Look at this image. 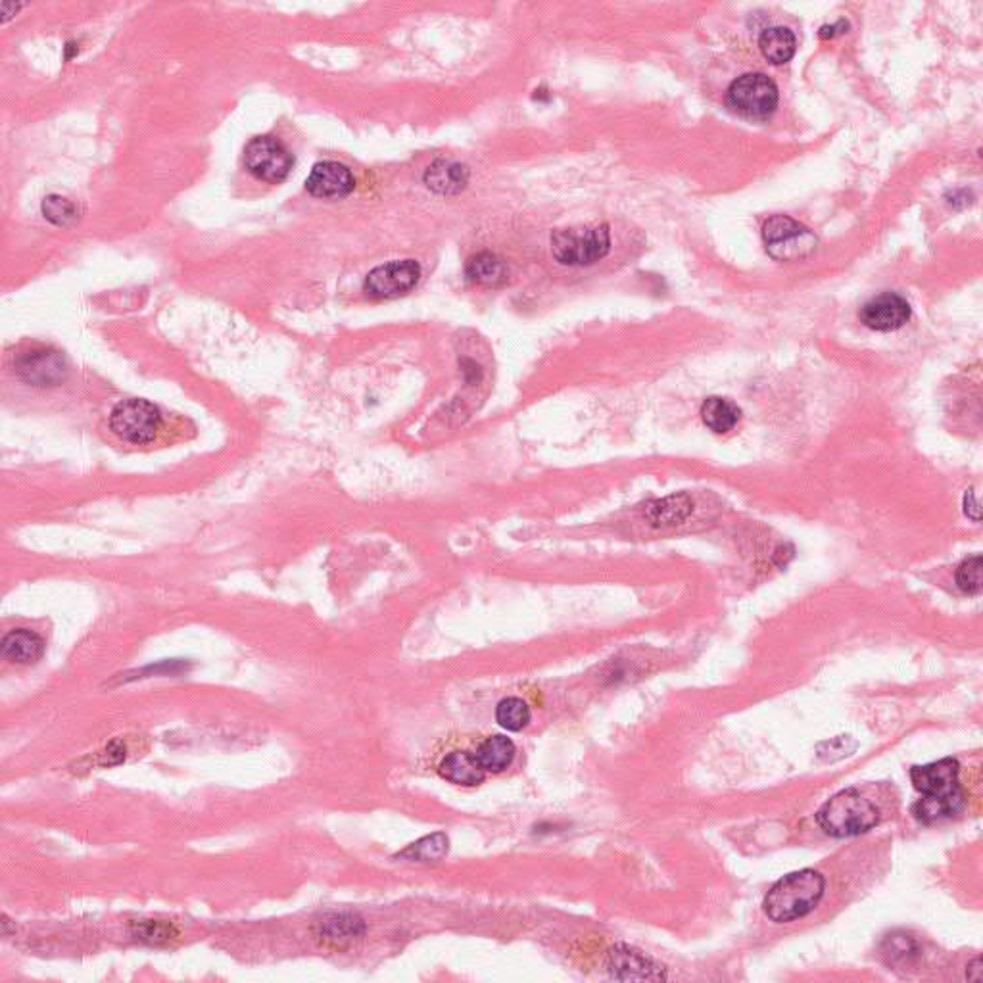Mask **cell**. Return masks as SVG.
Here are the masks:
<instances>
[{"label": "cell", "instance_id": "cell-6", "mask_svg": "<svg viewBox=\"0 0 983 983\" xmlns=\"http://www.w3.org/2000/svg\"><path fill=\"white\" fill-rule=\"evenodd\" d=\"M763 240L767 252L780 262H797L815 252L818 239L815 235L788 216H772L763 225Z\"/></svg>", "mask_w": 983, "mask_h": 983}, {"label": "cell", "instance_id": "cell-24", "mask_svg": "<svg viewBox=\"0 0 983 983\" xmlns=\"http://www.w3.org/2000/svg\"><path fill=\"white\" fill-rule=\"evenodd\" d=\"M530 719H532L530 707L527 701L519 697L502 699L496 707V722L507 732H521L523 728H527Z\"/></svg>", "mask_w": 983, "mask_h": 983}, {"label": "cell", "instance_id": "cell-5", "mask_svg": "<svg viewBox=\"0 0 983 983\" xmlns=\"http://www.w3.org/2000/svg\"><path fill=\"white\" fill-rule=\"evenodd\" d=\"M726 102L745 120H768L778 106V87L765 73H745L728 87Z\"/></svg>", "mask_w": 983, "mask_h": 983}, {"label": "cell", "instance_id": "cell-1", "mask_svg": "<svg viewBox=\"0 0 983 983\" xmlns=\"http://www.w3.org/2000/svg\"><path fill=\"white\" fill-rule=\"evenodd\" d=\"M959 774V761L951 757L911 768L912 786L922 795L912 807V815L918 822L934 824L964 811L968 797L960 786Z\"/></svg>", "mask_w": 983, "mask_h": 983}, {"label": "cell", "instance_id": "cell-10", "mask_svg": "<svg viewBox=\"0 0 983 983\" xmlns=\"http://www.w3.org/2000/svg\"><path fill=\"white\" fill-rule=\"evenodd\" d=\"M16 375L31 386H58L68 375L66 360L52 348L25 350L14 360Z\"/></svg>", "mask_w": 983, "mask_h": 983}, {"label": "cell", "instance_id": "cell-26", "mask_svg": "<svg viewBox=\"0 0 983 983\" xmlns=\"http://www.w3.org/2000/svg\"><path fill=\"white\" fill-rule=\"evenodd\" d=\"M41 210H43V216L47 217L48 221L56 227H68L77 219V206L73 204L72 200L58 196V194L47 196L43 200Z\"/></svg>", "mask_w": 983, "mask_h": 983}, {"label": "cell", "instance_id": "cell-3", "mask_svg": "<svg viewBox=\"0 0 983 983\" xmlns=\"http://www.w3.org/2000/svg\"><path fill=\"white\" fill-rule=\"evenodd\" d=\"M816 822L832 838H855L880 822V811L857 790H843L818 809Z\"/></svg>", "mask_w": 983, "mask_h": 983}, {"label": "cell", "instance_id": "cell-29", "mask_svg": "<svg viewBox=\"0 0 983 983\" xmlns=\"http://www.w3.org/2000/svg\"><path fill=\"white\" fill-rule=\"evenodd\" d=\"M461 371L465 375V381L469 384L480 383L482 379V371H480L479 365L473 360H461Z\"/></svg>", "mask_w": 983, "mask_h": 983}, {"label": "cell", "instance_id": "cell-20", "mask_svg": "<svg viewBox=\"0 0 983 983\" xmlns=\"http://www.w3.org/2000/svg\"><path fill=\"white\" fill-rule=\"evenodd\" d=\"M469 181V171L454 162H436L425 173L427 187L440 194H457L465 189Z\"/></svg>", "mask_w": 983, "mask_h": 983}, {"label": "cell", "instance_id": "cell-11", "mask_svg": "<svg viewBox=\"0 0 983 983\" xmlns=\"http://www.w3.org/2000/svg\"><path fill=\"white\" fill-rule=\"evenodd\" d=\"M607 970L615 980H623V982L667 980V972L661 964H657L642 951L628 945H615L607 953Z\"/></svg>", "mask_w": 983, "mask_h": 983}, {"label": "cell", "instance_id": "cell-18", "mask_svg": "<svg viewBox=\"0 0 983 983\" xmlns=\"http://www.w3.org/2000/svg\"><path fill=\"white\" fill-rule=\"evenodd\" d=\"M515 753H517V747L509 738L490 736L484 742H480L477 751H475V757L486 774L488 772L500 774V772H504L505 768L511 767Z\"/></svg>", "mask_w": 983, "mask_h": 983}, {"label": "cell", "instance_id": "cell-15", "mask_svg": "<svg viewBox=\"0 0 983 983\" xmlns=\"http://www.w3.org/2000/svg\"><path fill=\"white\" fill-rule=\"evenodd\" d=\"M438 774L450 782V784H456V786H465V788H473V786H479L484 782L486 778V772L482 770V767L475 757V751H454L450 755H446L440 765H438Z\"/></svg>", "mask_w": 983, "mask_h": 983}, {"label": "cell", "instance_id": "cell-21", "mask_svg": "<svg viewBox=\"0 0 983 983\" xmlns=\"http://www.w3.org/2000/svg\"><path fill=\"white\" fill-rule=\"evenodd\" d=\"M742 417V409L738 408L734 402L726 398H707L701 406V419L703 423L717 434H726L732 431Z\"/></svg>", "mask_w": 983, "mask_h": 983}, {"label": "cell", "instance_id": "cell-14", "mask_svg": "<svg viewBox=\"0 0 983 983\" xmlns=\"http://www.w3.org/2000/svg\"><path fill=\"white\" fill-rule=\"evenodd\" d=\"M356 187L352 171L338 162L315 164L306 181V189L315 198H344Z\"/></svg>", "mask_w": 983, "mask_h": 983}, {"label": "cell", "instance_id": "cell-9", "mask_svg": "<svg viewBox=\"0 0 983 983\" xmlns=\"http://www.w3.org/2000/svg\"><path fill=\"white\" fill-rule=\"evenodd\" d=\"M421 267L413 260L379 265L365 277L363 290L377 300H390L408 294L419 283Z\"/></svg>", "mask_w": 983, "mask_h": 983}, {"label": "cell", "instance_id": "cell-4", "mask_svg": "<svg viewBox=\"0 0 983 983\" xmlns=\"http://www.w3.org/2000/svg\"><path fill=\"white\" fill-rule=\"evenodd\" d=\"M611 250V235L607 225L598 227H567L552 235L553 258L563 265L584 267L603 260Z\"/></svg>", "mask_w": 983, "mask_h": 983}, {"label": "cell", "instance_id": "cell-25", "mask_svg": "<svg viewBox=\"0 0 983 983\" xmlns=\"http://www.w3.org/2000/svg\"><path fill=\"white\" fill-rule=\"evenodd\" d=\"M131 934L137 941H143L146 945L154 947H164L177 939V930L173 924L162 922V920H141L131 926Z\"/></svg>", "mask_w": 983, "mask_h": 983}, {"label": "cell", "instance_id": "cell-2", "mask_svg": "<svg viewBox=\"0 0 983 983\" xmlns=\"http://www.w3.org/2000/svg\"><path fill=\"white\" fill-rule=\"evenodd\" d=\"M826 880L820 872L805 868L778 880L765 897V912L776 924H786L815 911L824 897Z\"/></svg>", "mask_w": 983, "mask_h": 983}, {"label": "cell", "instance_id": "cell-28", "mask_svg": "<svg viewBox=\"0 0 983 983\" xmlns=\"http://www.w3.org/2000/svg\"><path fill=\"white\" fill-rule=\"evenodd\" d=\"M125 744L121 740H114L112 744H108V747L98 755V765L100 767H116V765H121L125 761Z\"/></svg>", "mask_w": 983, "mask_h": 983}, {"label": "cell", "instance_id": "cell-27", "mask_svg": "<svg viewBox=\"0 0 983 983\" xmlns=\"http://www.w3.org/2000/svg\"><path fill=\"white\" fill-rule=\"evenodd\" d=\"M957 586L966 594L982 592V555H972L964 559L957 569Z\"/></svg>", "mask_w": 983, "mask_h": 983}, {"label": "cell", "instance_id": "cell-23", "mask_svg": "<svg viewBox=\"0 0 983 983\" xmlns=\"http://www.w3.org/2000/svg\"><path fill=\"white\" fill-rule=\"evenodd\" d=\"M450 849V840L446 838V834L442 832H436V834H431V836H425L415 843H411L408 849H404L398 859H406V861H417V863H434V861H440Z\"/></svg>", "mask_w": 983, "mask_h": 983}, {"label": "cell", "instance_id": "cell-19", "mask_svg": "<svg viewBox=\"0 0 983 983\" xmlns=\"http://www.w3.org/2000/svg\"><path fill=\"white\" fill-rule=\"evenodd\" d=\"M759 48L770 64L780 66L792 60L797 50V41L792 29L776 25V27H768L761 33Z\"/></svg>", "mask_w": 983, "mask_h": 983}, {"label": "cell", "instance_id": "cell-31", "mask_svg": "<svg viewBox=\"0 0 983 983\" xmlns=\"http://www.w3.org/2000/svg\"><path fill=\"white\" fill-rule=\"evenodd\" d=\"M982 974V959H980V957H976V959L972 960V962L966 966V978H968L970 982H982Z\"/></svg>", "mask_w": 983, "mask_h": 983}, {"label": "cell", "instance_id": "cell-8", "mask_svg": "<svg viewBox=\"0 0 983 983\" xmlns=\"http://www.w3.org/2000/svg\"><path fill=\"white\" fill-rule=\"evenodd\" d=\"M244 166L256 179L277 185L287 179L294 158L275 137H254L244 148Z\"/></svg>", "mask_w": 983, "mask_h": 983}, {"label": "cell", "instance_id": "cell-7", "mask_svg": "<svg viewBox=\"0 0 983 983\" xmlns=\"http://www.w3.org/2000/svg\"><path fill=\"white\" fill-rule=\"evenodd\" d=\"M162 427V413L154 404L129 398L110 413V429L129 444H148Z\"/></svg>", "mask_w": 983, "mask_h": 983}, {"label": "cell", "instance_id": "cell-17", "mask_svg": "<svg viewBox=\"0 0 983 983\" xmlns=\"http://www.w3.org/2000/svg\"><path fill=\"white\" fill-rule=\"evenodd\" d=\"M467 277L484 287H500L509 277V269L504 260L492 252H479L471 256L465 265Z\"/></svg>", "mask_w": 983, "mask_h": 983}, {"label": "cell", "instance_id": "cell-13", "mask_svg": "<svg viewBox=\"0 0 983 983\" xmlns=\"http://www.w3.org/2000/svg\"><path fill=\"white\" fill-rule=\"evenodd\" d=\"M365 934V922L358 914L340 912L329 914L313 928V936L319 945L335 951H344L356 945Z\"/></svg>", "mask_w": 983, "mask_h": 983}, {"label": "cell", "instance_id": "cell-30", "mask_svg": "<svg viewBox=\"0 0 983 983\" xmlns=\"http://www.w3.org/2000/svg\"><path fill=\"white\" fill-rule=\"evenodd\" d=\"M847 27L849 25H847V22H843V20H840L838 24L824 25V27H820V39H834L836 35L843 33Z\"/></svg>", "mask_w": 983, "mask_h": 983}, {"label": "cell", "instance_id": "cell-16", "mask_svg": "<svg viewBox=\"0 0 983 983\" xmlns=\"http://www.w3.org/2000/svg\"><path fill=\"white\" fill-rule=\"evenodd\" d=\"M0 651H2V657L12 661V663L33 665L43 657L45 642L39 634L31 632L27 628H18V630L8 632L2 638Z\"/></svg>", "mask_w": 983, "mask_h": 983}, {"label": "cell", "instance_id": "cell-12", "mask_svg": "<svg viewBox=\"0 0 983 983\" xmlns=\"http://www.w3.org/2000/svg\"><path fill=\"white\" fill-rule=\"evenodd\" d=\"M859 319L872 331L891 333L905 327L911 319V304L897 292H884L863 304Z\"/></svg>", "mask_w": 983, "mask_h": 983}, {"label": "cell", "instance_id": "cell-22", "mask_svg": "<svg viewBox=\"0 0 983 983\" xmlns=\"http://www.w3.org/2000/svg\"><path fill=\"white\" fill-rule=\"evenodd\" d=\"M694 511V502L686 496H669L665 500H657L648 507V519L655 527H672L684 523Z\"/></svg>", "mask_w": 983, "mask_h": 983}]
</instances>
